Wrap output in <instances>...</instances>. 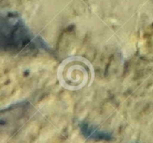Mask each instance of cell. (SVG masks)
<instances>
[{
  "instance_id": "6da1fadb",
  "label": "cell",
  "mask_w": 153,
  "mask_h": 143,
  "mask_svg": "<svg viewBox=\"0 0 153 143\" xmlns=\"http://www.w3.org/2000/svg\"><path fill=\"white\" fill-rule=\"evenodd\" d=\"M45 43L38 40L30 31L18 13L8 12L1 14V48L11 53L30 50L43 49Z\"/></svg>"
}]
</instances>
